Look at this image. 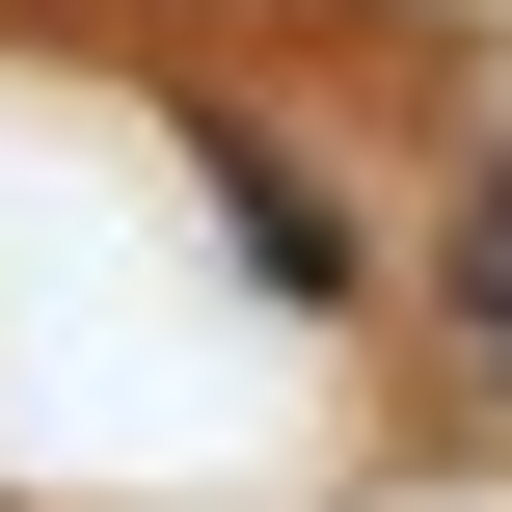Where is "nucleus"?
<instances>
[{"mask_svg": "<svg viewBox=\"0 0 512 512\" xmlns=\"http://www.w3.org/2000/svg\"><path fill=\"white\" fill-rule=\"evenodd\" d=\"M459 351H486V378H512V189H486V216H459Z\"/></svg>", "mask_w": 512, "mask_h": 512, "instance_id": "obj_1", "label": "nucleus"}]
</instances>
